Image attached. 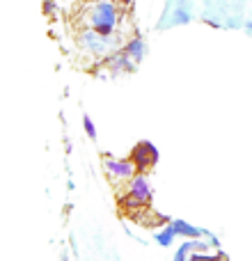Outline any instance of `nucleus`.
<instances>
[{
	"instance_id": "6e6552de",
	"label": "nucleus",
	"mask_w": 252,
	"mask_h": 261,
	"mask_svg": "<svg viewBox=\"0 0 252 261\" xmlns=\"http://www.w3.org/2000/svg\"><path fill=\"white\" fill-rule=\"evenodd\" d=\"M174 239H177V231H174V227H172V222L163 225L161 229L156 231V236H154V241H156L161 248H170V245L174 243Z\"/></svg>"
},
{
	"instance_id": "9d476101",
	"label": "nucleus",
	"mask_w": 252,
	"mask_h": 261,
	"mask_svg": "<svg viewBox=\"0 0 252 261\" xmlns=\"http://www.w3.org/2000/svg\"><path fill=\"white\" fill-rule=\"evenodd\" d=\"M211 257L213 254H209V252H193L188 261H211Z\"/></svg>"
},
{
	"instance_id": "f03ea898",
	"label": "nucleus",
	"mask_w": 252,
	"mask_h": 261,
	"mask_svg": "<svg viewBox=\"0 0 252 261\" xmlns=\"http://www.w3.org/2000/svg\"><path fill=\"white\" fill-rule=\"evenodd\" d=\"M122 195H119L117 204L124 213L133 216L138 211H144V208L152 206V199H154V188H152V181H149L147 174H135L133 179L129 181L126 186H122Z\"/></svg>"
},
{
	"instance_id": "ddd939ff",
	"label": "nucleus",
	"mask_w": 252,
	"mask_h": 261,
	"mask_svg": "<svg viewBox=\"0 0 252 261\" xmlns=\"http://www.w3.org/2000/svg\"><path fill=\"white\" fill-rule=\"evenodd\" d=\"M85 3H96V0H85Z\"/></svg>"
},
{
	"instance_id": "1a4fd4ad",
	"label": "nucleus",
	"mask_w": 252,
	"mask_h": 261,
	"mask_svg": "<svg viewBox=\"0 0 252 261\" xmlns=\"http://www.w3.org/2000/svg\"><path fill=\"white\" fill-rule=\"evenodd\" d=\"M83 128H85V135L90 140H96V126H94V122H92V117L90 115H85L83 117Z\"/></svg>"
},
{
	"instance_id": "f8f14e48",
	"label": "nucleus",
	"mask_w": 252,
	"mask_h": 261,
	"mask_svg": "<svg viewBox=\"0 0 252 261\" xmlns=\"http://www.w3.org/2000/svg\"><path fill=\"white\" fill-rule=\"evenodd\" d=\"M117 5H122V7H131L133 5V0H115Z\"/></svg>"
},
{
	"instance_id": "20e7f679",
	"label": "nucleus",
	"mask_w": 252,
	"mask_h": 261,
	"mask_svg": "<svg viewBox=\"0 0 252 261\" xmlns=\"http://www.w3.org/2000/svg\"><path fill=\"white\" fill-rule=\"evenodd\" d=\"M104 170H106V176H108L115 186H126L135 174H138V167L133 165L131 158L106 156L104 158Z\"/></svg>"
},
{
	"instance_id": "423d86ee",
	"label": "nucleus",
	"mask_w": 252,
	"mask_h": 261,
	"mask_svg": "<svg viewBox=\"0 0 252 261\" xmlns=\"http://www.w3.org/2000/svg\"><path fill=\"white\" fill-rule=\"evenodd\" d=\"M99 67L106 69L108 73H113V76H119V73H133L138 64L129 58V53L124 48H117L110 55H106L104 60H99Z\"/></svg>"
},
{
	"instance_id": "f257e3e1",
	"label": "nucleus",
	"mask_w": 252,
	"mask_h": 261,
	"mask_svg": "<svg viewBox=\"0 0 252 261\" xmlns=\"http://www.w3.org/2000/svg\"><path fill=\"white\" fill-rule=\"evenodd\" d=\"M122 18V5H117L115 0H96L85 5L81 21L83 28H92L104 37H117Z\"/></svg>"
},
{
	"instance_id": "39448f33",
	"label": "nucleus",
	"mask_w": 252,
	"mask_h": 261,
	"mask_svg": "<svg viewBox=\"0 0 252 261\" xmlns=\"http://www.w3.org/2000/svg\"><path fill=\"white\" fill-rule=\"evenodd\" d=\"M129 158L133 161V165L138 167L140 174H147L149 170H154V167L158 165L161 153H158V149H156V144L154 142H149V140H140V142L131 149Z\"/></svg>"
},
{
	"instance_id": "0eeeda50",
	"label": "nucleus",
	"mask_w": 252,
	"mask_h": 261,
	"mask_svg": "<svg viewBox=\"0 0 252 261\" xmlns=\"http://www.w3.org/2000/svg\"><path fill=\"white\" fill-rule=\"evenodd\" d=\"M122 48L129 53V58L133 60L135 64H140L144 60V55H147V44H144V39L140 35H131L129 39L124 41Z\"/></svg>"
},
{
	"instance_id": "7ed1b4c3",
	"label": "nucleus",
	"mask_w": 252,
	"mask_h": 261,
	"mask_svg": "<svg viewBox=\"0 0 252 261\" xmlns=\"http://www.w3.org/2000/svg\"><path fill=\"white\" fill-rule=\"evenodd\" d=\"M76 44L83 53L94 58V60H104L106 55H110L113 50H117L124 46L122 41H119V35L117 37H104L96 30H92V28H81V30H78Z\"/></svg>"
},
{
	"instance_id": "9b49d317",
	"label": "nucleus",
	"mask_w": 252,
	"mask_h": 261,
	"mask_svg": "<svg viewBox=\"0 0 252 261\" xmlns=\"http://www.w3.org/2000/svg\"><path fill=\"white\" fill-rule=\"evenodd\" d=\"M211 261H230L227 259V254H222V252H218V254H213Z\"/></svg>"
}]
</instances>
